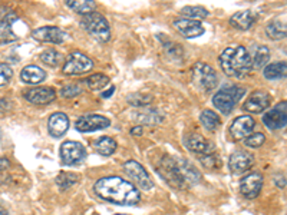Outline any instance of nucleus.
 Here are the masks:
<instances>
[{
  "label": "nucleus",
  "mask_w": 287,
  "mask_h": 215,
  "mask_svg": "<svg viewBox=\"0 0 287 215\" xmlns=\"http://www.w3.org/2000/svg\"><path fill=\"white\" fill-rule=\"evenodd\" d=\"M94 191L101 199L118 205H136L141 201V192L132 182L121 176H105L98 179Z\"/></svg>",
  "instance_id": "f257e3e1"
},
{
  "label": "nucleus",
  "mask_w": 287,
  "mask_h": 215,
  "mask_svg": "<svg viewBox=\"0 0 287 215\" xmlns=\"http://www.w3.org/2000/svg\"><path fill=\"white\" fill-rule=\"evenodd\" d=\"M220 66L230 78H243L253 69L251 56L244 46H229L220 55Z\"/></svg>",
  "instance_id": "f03ea898"
},
{
  "label": "nucleus",
  "mask_w": 287,
  "mask_h": 215,
  "mask_svg": "<svg viewBox=\"0 0 287 215\" xmlns=\"http://www.w3.org/2000/svg\"><path fill=\"white\" fill-rule=\"evenodd\" d=\"M157 171L159 175L162 176V179L167 184H170L172 188L184 190L187 187V184L184 182V178L180 172V167H178V162H177L175 157L164 155L157 165Z\"/></svg>",
  "instance_id": "7ed1b4c3"
},
{
  "label": "nucleus",
  "mask_w": 287,
  "mask_h": 215,
  "mask_svg": "<svg viewBox=\"0 0 287 215\" xmlns=\"http://www.w3.org/2000/svg\"><path fill=\"white\" fill-rule=\"evenodd\" d=\"M80 24L94 39L99 40V42H108V40L111 39L109 23L98 12H94L91 15L83 16Z\"/></svg>",
  "instance_id": "20e7f679"
},
{
  "label": "nucleus",
  "mask_w": 287,
  "mask_h": 215,
  "mask_svg": "<svg viewBox=\"0 0 287 215\" xmlns=\"http://www.w3.org/2000/svg\"><path fill=\"white\" fill-rule=\"evenodd\" d=\"M244 95V89L238 88V86H229L221 89L220 92H217L212 96V105L215 106V109H218L221 114L229 115L230 112L234 109L235 103L243 98Z\"/></svg>",
  "instance_id": "39448f33"
},
{
  "label": "nucleus",
  "mask_w": 287,
  "mask_h": 215,
  "mask_svg": "<svg viewBox=\"0 0 287 215\" xmlns=\"http://www.w3.org/2000/svg\"><path fill=\"white\" fill-rule=\"evenodd\" d=\"M192 82L200 91L209 94L217 86V75L210 65L197 62L192 68Z\"/></svg>",
  "instance_id": "423d86ee"
},
{
  "label": "nucleus",
  "mask_w": 287,
  "mask_h": 215,
  "mask_svg": "<svg viewBox=\"0 0 287 215\" xmlns=\"http://www.w3.org/2000/svg\"><path fill=\"white\" fill-rule=\"evenodd\" d=\"M124 171L125 174L132 179L135 185H138L141 190L144 191H150L154 188V181L153 178L150 176V174L147 172V169L134 159L131 161H127L124 164Z\"/></svg>",
  "instance_id": "0eeeda50"
},
{
  "label": "nucleus",
  "mask_w": 287,
  "mask_h": 215,
  "mask_svg": "<svg viewBox=\"0 0 287 215\" xmlns=\"http://www.w3.org/2000/svg\"><path fill=\"white\" fill-rule=\"evenodd\" d=\"M94 68V62L82 52H72L63 63V73L68 76L82 75Z\"/></svg>",
  "instance_id": "6e6552de"
},
{
  "label": "nucleus",
  "mask_w": 287,
  "mask_h": 215,
  "mask_svg": "<svg viewBox=\"0 0 287 215\" xmlns=\"http://www.w3.org/2000/svg\"><path fill=\"white\" fill-rule=\"evenodd\" d=\"M86 158V149L80 142L66 141L60 145V161L63 165L74 167Z\"/></svg>",
  "instance_id": "1a4fd4ad"
},
{
  "label": "nucleus",
  "mask_w": 287,
  "mask_h": 215,
  "mask_svg": "<svg viewBox=\"0 0 287 215\" xmlns=\"http://www.w3.org/2000/svg\"><path fill=\"white\" fill-rule=\"evenodd\" d=\"M263 123L271 131L282 129L287 125V102H280L263 117Z\"/></svg>",
  "instance_id": "9d476101"
},
{
  "label": "nucleus",
  "mask_w": 287,
  "mask_h": 215,
  "mask_svg": "<svg viewBox=\"0 0 287 215\" xmlns=\"http://www.w3.org/2000/svg\"><path fill=\"white\" fill-rule=\"evenodd\" d=\"M111 126V120L104 115L91 114V115H83L77 120L75 128L79 132H95L99 129H105Z\"/></svg>",
  "instance_id": "9b49d317"
},
{
  "label": "nucleus",
  "mask_w": 287,
  "mask_h": 215,
  "mask_svg": "<svg viewBox=\"0 0 287 215\" xmlns=\"http://www.w3.org/2000/svg\"><path fill=\"white\" fill-rule=\"evenodd\" d=\"M263 188V175L260 172H250L240 179V192L249 199L257 198Z\"/></svg>",
  "instance_id": "f8f14e48"
},
{
  "label": "nucleus",
  "mask_w": 287,
  "mask_h": 215,
  "mask_svg": "<svg viewBox=\"0 0 287 215\" xmlns=\"http://www.w3.org/2000/svg\"><path fill=\"white\" fill-rule=\"evenodd\" d=\"M254 165V157L246 151H235L230 155L229 168L234 175H241L247 172Z\"/></svg>",
  "instance_id": "ddd939ff"
},
{
  "label": "nucleus",
  "mask_w": 287,
  "mask_h": 215,
  "mask_svg": "<svg viewBox=\"0 0 287 215\" xmlns=\"http://www.w3.org/2000/svg\"><path fill=\"white\" fill-rule=\"evenodd\" d=\"M32 36H33V39L42 42V43L59 45L66 39L68 35H66V32H63L60 27H56V26H43V27H39L36 30H33Z\"/></svg>",
  "instance_id": "4468645a"
},
{
  "label": "nucleus",
  "mask_w": 287,
  "mask_h": 215,
  "mask_svg": "<svg viewBox=\"0 0 287 215\" xmlns=\"http://www.w3.org/2000/svg\"><path fill=\"white\" fill-rule=\"evenodd\" d=\"M271 103V96L266 91H256L244 102V109L250 114H261L267 109Z\"/></svg>",
  "instance_id": "2eb2a0df"
},
{
  "label": "nucleus",
  "mask_w": 287,
  "mask_h": 215,
  "mask_svg": "<svg viewBox=\"0 0 287 215\" xmlns=\"http://www.w3.org/2000/svg\"><path fill=\"white\" fill-rule=\"evenodd\" d=\"M174 27L175 30L183 35L187 39H194L198 38L204 33V27L201 24V22L192 19H177L174 20Z\"/></svg>",
  "instance_id": "dca6fc26"
},
{
  "label": "nucleus",
  "mask_w": 287,
  "mask_h": 215,
  "mask_svg": "<svg viewBox=\"0 0 287 215\" xmlns=\"http://www.w3.org/2000/svg\"><path fill=\"white\" fill-rule=\"evenodd\" d=\"M256 126V122L251 117L247 115H241L237 119H234V122L231 123L230 126V134L231 137L234 138L235 141H240V139H246V138L251 135L253 129Z\"/></svg>",
  "instance_id": "f3484780"
},
{
  "label": "nucleus",
  "mask_w": 287,
  "mask_h": 215,
  "mask_svg": "<svg viewBox=\"0 0 287 215\" xmlns=\"http://www.w3.org/2000/svg\"><path fill=\"white\" fill-rule=\"evenodd\" d=\"M185 146L194 152V154H198L201 157H206V155H211L214 154V143L210 142L209 139H206L204 137L198 135V134H192L190 137L185 139Z\"/></svg>",
  "instance_id": "a211bd4d"
},
{
  "label": "nucleus",
  "mask_w": 287,
  "mask_h": 215,
  "mask_svg": "<svg viewBox=\"0 0 287 215\" xmlns=\"http://www.w3.org/2000/svg\"><path fill=\"white\" fill-rule=\"evenodd\" d=\"M25 98L33 105H48L56 98V92L49 86H38L25 94Z\"/></svg>",
  "instance_id": "6ab92c4d"
},
{
  "label": "nucleus",
  "mask_w": 287,
  "mask_h": 215,
  "mask_svg": "<svg viewBox=\"0 0 287 215\" xmlns=\"http://www.w3.org/2000/svg\"><path fill=\"white\" fill-rule=\"evenodd\" d=\"M49 134L53 138H62L69 129V118L63 112H56L51 115L48 120Z\"/></svg>",
  "instance_id": "aec40b11"
},
{
  "label": "nucleus",
  "mask_w": 287,
  "mask_h": 215,
  "mask_svg": "<svg viewBox=\"0 0 287 215\" xmlns=\"http://www.w3.org/2000/svg\"><path fill=\"white\" fill-rule=\"evenodd\" d=\"M256 20H257V15L253 10H240L230 18V24L238 30L246 32L253 27Z\"/></svg>",
  "instance_id": "412c9836"
},
{
  "label": "nucleus",
  "mask_w": 287,
  "mask_h": 215,
  "mask_svg": "<svg viewBox=\"0 0 287 215\" xmlns=\"http://www.w3.org/2000/svg\"><path fill=\"white\" fill-rule=\"evenodd\" d=\"M177 162H178V167H180V172L184 178V182L188 185H195L201 181V174L200 171L190 164L187 159H183V158H177Z\"/></svg>",
  "instance_id": "4be33fe9"
},
{
  "label": "nucleus",
  "mask_w": 287,
  "mask_h": 215,
  "mask_svg": "<svg viewBox=\"0 0 287 215\" xmlns=\"http://www.w3.org/2000/svg\"><path fill=\"white\" fill-rule=\"evenodd\" d=\"M46 78V73L43 69H40L36 65H29L25 66L20 72V79L23 83L27 85H39L40 82H43Z\"/></svg>",
  "instance_id": "5701e85b"
},
{
  "label": "nucleus",
  "mask_w": 287,
  "mask_h": 215,
  "mask_svg": "<svg viewBox=\"0 0 287 215\" xmlns=\"http://www.w3.org/2000/svg\"><path fill=\"white\" fill-rule=\"evenodd\" d=\"M15 20H18V16L15 13H7L0 20V43H9L18 40V36L12 30V23Z\"/></svg>",
  "instance_id": "b1692460"
},
{
  "label": "nucleus",
  "mask_w": 287,
  "mask_h": 215,
  "mask_svg": "<svg viewBox=\"0 0 287 215\" xmlns=\"http://www.w3.org/2000/svg\"><path fill=\"white\" fill-rule=\"evenodd\" d=\"M264 78L268 80H279L287 78V62H274L270 63L263 71Z\"/></svg>",
  "instance_id": "393cba45"
},
{
  "label": "nucleus",
  "mask_w": 287,
  "mask_h": 215,
  "mask_svg": "<svg viewBox=\"0 0 287 215\" xmlns=\"http://www.w3.org/2000/svg\"><path fill=\"white\" fill-rule=\"evenodd\" d=\"M266 35L271 40H280L287 38V23L283 20H271L266 26Z\"/></svg>",
  "instance_id": "a878e982"
},
{
  "label": "nucleus",
  "mask_w": 287,
  "mask_h": 215,
  "mask_svg": "<svg viewBox=\"0 0 287 215\" xmlns=\"http://www.w3.org/2000/svg\"><path fill=\"white\" fill-rule=\"evenodd\" d=\"M270 60V50L267 46L261 45V46H256L254 48V55L251 58V63H253V69L260 71L263 68H266Z\"/></svg>",
  "instance_id": "bb28decb"
},
{
  "label": "nucleus",
  "mask_w": 287,
  "mask_h": 215,
  "mask_svg": "<svg viewBox=\"0 0 287 215\" xmlns=\"http://www.w3.org/2000/svg\"><path fill=\"white\" fill-rule=\"evenodd\" d=\"M66 6L69 9H72L74 12H77L79 15H83V16L94 13L96 9V3L94 0H79V1H77V0H66Z\"/></svg>",
  "instance_id": "cd10ccee"
},
{
  "label": "nucleus",
  "mask_w": 287,
  "mask_h": 215,
  "mask_svg": "<svg viewBox=\"0 0 287 215\" xmlns=\"http://www.w3.org/2000/svg\"><path fill=\"white\" fill-rule=\"evenodd\" d=\"M95 148H96V151H98L101 155H104V157H109V155H112L115 151H116L118 143H116V141L112 139V138L102 137V138H99V139L95 142Z\"/></svg>",
  "instance_id": "c85d7f7f"
},
{
  "label": "nucleus",
  "mask_w": 287,
  "mask_h": 215,
  "mask_svg": "<svg viewBox=\"0 0 287 215\" xmlns=\"http://www.w3.org/2000/svg\"><path fill=\"white\" fill-rule=\"evenodd\" d=\"M78 181H79V176L72 172H60L55 179L57 188L60 191H68L69 188H72L75 184H78Z\"/></svg>",
  "instance_id": "c756f323"
},
{
  "label": "nucleus",
  "mask_w": 287,
  "mask_h": 215,
  "mask_svg": "<svg viewBox=\"0 0 287 215\" xmlns=\"http://www.w3.org/2000/svg\"><path fill=\"white\" fill-rule=\"evenodd\" d=\"M200 120H201L203 126L209 131H215L220 126V117L210 109H206L201 112Z\"/></svg>",
  "instance_id": "7c9ffc66"
},
{
  "label": "nucleus",
  "mask_w": 287,
  "mask_h": 215,
  "mask_svg": "<svg viewBox=\"0 0 287 215\" xmlns=\"http://www.w3.org/2000/svg\"><path fill=\"white\" fill-rule=\"evenodd\" d=\"M181 15L185 16V19H206L209 16V10L201 6H185L181 9Z\"/></svg>",
  "instance_id": "2f4dec72"
},
{
  "label": "nucleus",
  "mask_w": 287,
  "mask_h": 215,
  "mask_svg": "<svg viewBox=\"0 0 287 215\" xmlns=\"http://www.w3.org/2000/svg\"><path fill=\"white\" fill-rule=\"evenodd\" d=\"M39 59H40L45 65H48V66L56 68L57 65L63 60V56H62V53L57 52L56 49H48V50H45L43 53H40Z\"/></svg>",
  "instance_id": "473e14b6"
},
{
  "label": "nucleus",
  "mask_w": 287,
  "mask_h": 215,
  "mask_svg": "<svg viewBox=\"0 0 287 215\" xmlns=\"http://www.w3.org/2000/svg\"><path fill=\"white\" fill-rule=\"evenodd\" d=\"M108 83H109V78L106 75H102V73H95V75H92V76L86 79V85L92 91H101Z\"/></svg>",
  "instance_id": "72a5a7b5"
},
{
  "label": "nucleus",
  "mask_w": 287,
  "mask_h": 215,
  "mask_svg": "<svg viewBox=\"0 0 287 215\" xmlns=\"http://www.w3.org/2000/svg\"><path fill=\"white\" fill-rule=\"evenodd\" d=\"M135 119L139 120V122H142V123H145V125H155V123H158V122L162 120V117L158 115L157 111H150V109H147V111H144V112H139L138 117L135 118Z\"/></svg>",
  "instance_id": "f704fd0d"
},
{
  "label": "nucleus",
  "mask_w": 287,
  "mask_h": 215,
  "mask_svg": "<svg viewBox=\"0 0 287 215\" xmlns=\"http://www.w3.org/2000/svg\"><path fill=\"white\" fill-rule=\"evenodd\" d=\"M200 162L207 168V169H218L220 167H221V159L217 157V155H214V154H211V155H206V157H200Z\"/></svg>",
  "instance_id": "c9c22d12"
},
{
  "label": "nucleus",
  "mask_w": 287,
  "mask_h": 215,
  "mask_svg": "<svg viewBox=\"0 0 287 215\" xmlns=\"http://www.w3.org/2000/svg\"><path fill=\"white\" fill-rule=\"evenodd\" d=\"M264 142H266V137L261 132H254V134H251V135H249V137L244 139V143L247 146H250V148H259Z\"/></svg>",
  "instance_id": "e433bc0d"
},
{
  "label": "nucleus",
  "mask_w": 287,
  "mask_h": 215,
  "mask_svg": "<svg viewBox=\"0 0 287 215\" xmlns=\"http://www.w3.org/2000/svg\"><path fill=\"white\" fill-rule=\"evenodd\" d=\"M82 94V88L78 83H72V85H66L60 89V95L63 98H75L78 95Z\"/></svg>",
  "instance_id": "4c0bfd02"
},
{
  "label": "nucleus",
  "mask_w": 287,
  "mask_h": 215,
  "mask_svg": "<svg viewBox=\"0 0 287 215\" xmlns=\"http://www.w3.org/2000/svg\"><path fill=\"white\" fill-rule=\"evenodd\" d=\"M153 96L151 95H142V94H134L131 96H128V102L134 106H145L148 103H151Z\"/></svg>",
  "instance_id": "58836bf2"
},
{
  "label": "nucleus",
  "mask_w": 287,
  "mask_h": 215,
  "mask_svg": "<svg viewBox=\"0 0 287 215\" xmlns=\"http://www.w3.org/2000/svg\"><path fill=\"white\" fill-rule=\"evenodd\" d=\"M12 76H13L12 68L7 63H0V86L7 85Z\"/></svg>",
  "instance_id": "ea45409f"
},
{
  "label": "nucleus",
  "mask_w": 287,
  "mask_h": 215,
  "mask_svg": "<svg viewBox=\"0 0 287 215\" xmlns=\"http://www.w3.org/2000/svg\"><path fill=\"white\" fill-rule=\"evenodd\" d=\"M274 184L279 187V188H285L286 187V178L285 176H282V175H277L276 178H274Z\"/></svg>",
  "instance_id": "a19ab883"
},
{
  "label": "nucleus",
  "mask_w": 287,
  "mask_h": 215,
  "mask_svg": "<svg viewBox=\"0 0 287 215\" xmlns=\"http://www.w3.org/2000/svg\"><path fill=\"white\" fill-rule=\"evenodd\" d=\"M10 167V161L7 158H0V172L6 171Z\"/></svg>",
  "instance_id": "79ce46f5"
},
{
  "label": "nucleus",
  "mask_w": 287,
  "mask_h": 215,
  "mask_svg": "<svg viewBox=\"0 0 287 215\" xmlns=\"http://www.w3.org/2000/svg\"><path fill=\"white\" fill-rule=\"evenodd\" d=\"M131 134L132 135H142L144 134V128L142 126H135L131 129Z\"/></svg>",
  "instance_id": "37998d69"
},
{
  "label": "nucleus",
  "mask_w": 287,
  "mask_h": 215,
  "mask_svg": "<svg viewBox=\"0 0 287 215\" xmlns=\"http://www.w3.org/2000/svg\"><path fill=\"white\" fill-rule=\"evenodd\" d=\"M114 91H115V86H111V89H109V91H105L101 96H102V98H109V96H112Z\"/></svg>",
  "instance_id": "c03bdc74"
},
{
  "label": "nucleus",
  "mask_w": 287,
  "mask_h": 215,
  "mask_svg": "<svg viewBox=\"0 0 287 215\" xmlns=\"http://www.w3.org/2000/svg\"><path fill=\"white\" fill-rule=\"evenodd\" d=\"M0 215H7V210L3 208V207H0Z\"/></svg>",
  "instance_id": "a18cd8bd"
},
{
  "label": "nucleus",
  "mask_w": 287,
  "mask_h": 215,
  "mask_svg": "<svg viewBox=\"0 0 287 215\" xmlns=\"http://www.w3.org/2000/svg\"><path fill=\"white\" fill-rule=\"evenodd\" d=\"M115 215H127V214H115Z\"/></svg>",
  "instance_id": "49530a36"
},
{
  "label": "nucleus",
  "mask_w": 287,
  "mask_h": 215,
  "mask_svg": "<svg viewBox=\"0 0 287 215\" xmlns=\"http://www.w3.org/2000/svg\"><path fill=\"white\" fill-rule=\"evenodd\" d=\"M0 135H1V131H0Z\"/></svg>",
  "instance_id": "de8ad7c7"
}]
</instances>
